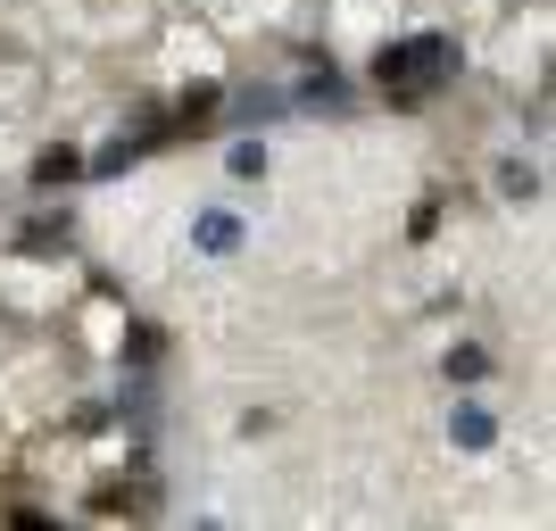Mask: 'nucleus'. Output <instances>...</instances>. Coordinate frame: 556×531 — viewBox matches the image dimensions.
Returning <instances> with one entry per match:
<instances>
[{
    "mask_svg": "<svg viewBox=\"0 0 556 531\" xmlns=\"http://www.w3.org/2000/svg\"><path fill=\"white\" fill-rule=\"evenodd\" d=\"M448 67H457V42H448V34H416V42L374 50V75H382V84H441Z\"/></svg>",
    "mask_w": 556,
    "mask_h": 531,
    "instance_id": "f257e3e1",
    "label": "nucleus"
},
{
    "mask_svg": "<svg viewBox=\"0 0 556 531\" xmlns=\"http://www.w3.org/2000/svg\"><path fill=\"white\" fill-rule=\"evenodd\" d=\"M448 432H457V448H490V440H498V423H490L482 407H457V416H448Z\"/></svg>",
    "mask_w": 556,
    "mask_h": 531,
    "instance_id": "f03ea898",
    "label": "nucleus"
},
{
    "mask_svg": "<svg viewBox=\"0 0 556 531\" xmlns=\"http://www.w3.org/2000/svg\"><path fill=\"white\" fill-rule=\"evenodd\" d=\"M200 250H208V257L241 250V225H232V216H200Z\"/></svg>",
    "mask_w": 556,
    "mask_h": 531,
    "instance_id": "7ed1b4c3",
    "label": "nucleus"
},
{
    "mask_svg": "<svg viewBox=\"0 0 556 531\" xmlns=\"http://www.w3.org/2000/svg\"><path fill=\"white\" fill-rule=\"evenodd\" d=\"M75 166H84V159H75V150H50V159H42V166H34V184H42V191H50V184H67Z\"/></svg>",
    "mask_w": 556,
    "mask_h": 531,
    "instance_id": "20e7f679",
    "label": "nucleus"
},
{
    "mask_svg": "<svg viewBox=\"0 0 556 531\" xmlns=\"http://www.w3.org/2000/svg\"><path fill=\"white\" fill-rule=\"evenodd\" d=\"M498 191H507V200H532V191H540V175H532V166H498Z\"/></svg>",
    "mask_w": 556,
    "mask_h": 531,
    "instance_id": "39448f33",
    "label": "nucleus"
},
{
    "mask_svg": "<svg viewBox=\"0 0 556 531\" xmlns=\"http://www.w3.org/2000/svg\"><path fill=\"white\" fill-rule=\"evenodd\" d=\"M482 366H490L482 349H448V374H457V382H482Z\"/></svg>",
    "mask_w": 556,
    "mask_h": 531,
    "instance_id": "423d86ee",
    "label": "nucleus"
},
{
    "mask_svg": "<svg viewBox=\"0 0 556 531\" xmlns=\"http://www.w3.org/2000/svg\"><path fill=\"white\" fill-rule=\"evenodd\" d=\"M232 175H266V150H257V141H232Z\"/></svg>",
    "mask_w": 556,
    "mask_h": 531,
    "instance_id": "0eeeda50",
    "label": "nucleus"
}]
</instances>
